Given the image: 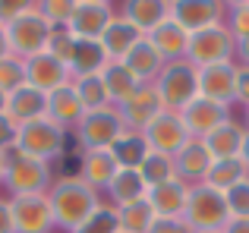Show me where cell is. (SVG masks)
Here are the masks:
<instances>
[{
	"mask_svg": "<svg viewBox=\"0 0 249 233\" xmlns=\"http://www.w3.org/2000/svg\"><path fill=\"white\" fill-rule=\"evenodd\" d=\"M199 233H221V230H199Z\"/></svg>",
	"mask_w": 249,
	"mask_h": 233,
	"instance_id": "53",
	"label": "cell"
},
{
	"mask_svg": "<svg viewBox=\"0 0 249 233\" xmlns=\"http://www.w3.org/2000/svg\"><path fill=\"white\" fill-rule=\"evenodd\" d=\"M73 50H76V35L70 29H51V38H48V54L57 57L60 63L73 60Z\"/></svg>",
	"mask_w": 249,
	"mask_h": 233,
	"instance_id": "38",
	"label": "cell"
},
{
	"mask_svg": "<svg viewBox=\"0 0 249 233\" xmlns=\"http://www.w3.org/2000/svg\"><path fill=\"white\" fill-rule=\"evenodd\" d=\"M107 151L114 154L117 167H133V170H139V164L145 161V154H148V145H145V139H142V133L123 129L120 139H117Z\"/></svg>",
	"mask_w": 249,
	"mask_h": 233,
	"instance_id": "29",
	"label": "cell"
},
{
	"mask_svg": "<svg viewBox=\"0 0 249 233\" xmlns=\"http://www.w3.org/2000/svg\"><path fill=\"white\" fill-rule=\"evenodd\" d=\"M3 57H10V38H6V29L0 25V60Z\"/></svg>",
	"mask_w": 249,
	"mask_h": 233,
	"instance_id": "48",
	"label": "cell"
},
{
	"mask_svg": "<svg viewBox=\"0 0 249 233\" xmlns=\"http://www.w3.org/2000/svg\"><path fill=\"white\" fill-rule=\"evenodd\" d=\"M0 233H16L13 230V215H10V202L0 199Z\"/></svg>",
	"mask_w": 249,
	"mask_h": 233,
	"instance_id": "45",
	"label": "cell"
},
{
	"mask_svg": "<svg viewBox=\"0 0 249 233\" xmlns=\"http://www.w3.org/2000/svg\"><path fill=\"white\" fill-rule=\"evenodd\" d=\"M120 170L114 161V154L107 151V148H101V151H79L76 154V177L82 180V183H89L91 189L104 192L107 189V183L114 180V173Z\"/></svg>",
	"mask_w": 249,
	"mask_h": 233,
	"instance_id": "18",
	"label": "cell"
},
{
	"mask_svg": "<svg viewBox=\"0 0 249 233\" xmlns=\"http://www.w3.org/2000/svg\"><path fill=\"white\" fill-rule=\"evenodd\" d=\"M161 111H164V107H161V98H158V92H155V85H139L120 107H117L123 126L133 129V133H142Z\"/></svg>",
	"mask_w": 249,
	"mask_h": 233,
	"instance_id": "16",
	"label": "cell"
},
{
	"mask_svg": "<svg viewBox=\"0 0 249 233\" xmlns=\"http://www.w3.org/2000/svg\"><path fill=\"white\" fill-rule=\"evenodd\" d=\"M10 215H13V230L16 233H54V211H51L48 196H13Z\"/></svg>",
	"mask_w": 249,
	"mask_h": 233,
	"instance_id": "10",
	"label": "cell"
},
{
	"mask_svg": "<svg viewBox=\"0 0 249 233\" xmlns=\"http://www.w3.org/2000/svg\"><path fill=\"white\" fill-rule=\"evenodd\" d=\"M148 233H196L183 217H155L152 230Z\"/></svg>",
	"mask_w": 249,
	"mask_h": 233,
	"instance_id": "43",
	"label": "cell"
},
{
	"mask_svg": "<svg viewBox=\"0 0 249 233\" xmlns=\"http://www.w3.org/2000/svg\"><path fill=\"white\" fill-rule=\"evenodd\" d=\"M6 38H10V54L19 57V60H29V57L48 50L51 25L38 13V3H35V10H29L25 16H19L16 22L6 25Z\"/></svg>",
	"mask_w": 249,
	"mask_h": 233,
	"instance_id": "8",
	"label": "cell"
},
{
	"mask_svg": "<svg viewBox=\"0 0 249 233\" xmlns=\"http://www.w3.org/2000/svg\"><path fill=\"white\" fill-rule=\"evenodd\" d=\"M120 63L136 76V82H139V85H152V82L158 79V73L164 69V60H161L158 50L148 44V38H142V41L136 44V48L129 50Z\"/></svg>",
	"mask_w": 249,
	"mask_h": 233,
	"instance_id": "27",
	"label": "cell"
},
{
	"mask_svg": "<svg viewBox=\"0 0 249 233\" xmlns=\"http://www.w3.org/2000/svg\"><path fill=\"white\" fill-rule=\"evenodd\" d=\"M3 111H6V92L0 88V114H3Z\"/></svg>",
	"mask_w": 249,
	"mask_h": 233,
	"instance_id": "51",
	"label": "cell"
},
{
	"mask_svg": "<svg viewBox=\"0 0 249 233\" xmlns=\"http://www.w3.org/2000/svg\"><path fill=\"white\" fill-rule=\"evenodd\" d=\"M249 177V170H246V164L240 158H227V161H214L212 164V170H208V177H205V186H212V189H218V192H227L231 186H237L240 180H246Z\"/></svg>",
	"mask_w": 249,
	"mask_h": 233,
	"instance_id": "33",
	"label": "cell"
},
{
	"mask_svg": "<svg viewBox=\"0 0 249 233\" xmlns=\"http://www.w3.org/2000/svg\"><path fill=\"white\" fill-rule=\"evenodd\" d=\"M221 233H249V217H231Z\"/></svg>",
	"mask_w": 249,
	"mask_h": 233,
	"instance_id": "47",
	"label": "cell"
},
{
	"mask_svg": "<svg viewBox=\"0 0 249 233\" xmlns=\"http://www.w3.org/2000/svg\"><path fill=\"white\" fill-rule=\"evenodd\" d=\"M35 3L38 0H0V25H10V22H16L19 16H25L29 10H35Z\"/></svg>",
	"mask_w": 249,
	"mask_h": 233,
	"instance_id": "41",
	"label": "cell"
},
{
	"mask_svg": "<svg viewBox=\"0 0 249 233\" xmlns=\"http://www.w3.org/2000/svg\"><path fill=\"white\" fill-rule=\"evenodd\" d=\"M107 67V57H104V48L98 41H85V38H76V50L73 60H70V73L73 76H95Z\"/></svg>",
	"mask_w": 249,
	"mask_h": 233,
	"instance_id": "31",
	"label": "cell"
},
{
	"mask_svg": "<svg viewBox=\"0 0 249 233\" xmlns=\"http://www.w3.org/2000/svg\"><path fill=\"white\" fill-rule=\"evenodd\" d=\"M44 107H48V95L38 92V88H32L29 82L25 85H19L16 92L6 95V116H10L16 126H22V123H32V120H41L44 116Z\"/></svg>",
	"mask_w": 249,
	"mask_h": 233,
	"instance_id": "22",
	"label": "cell"
},
{
	"mask_svg": "<svg viewBox=\"0 0 249 233\" xmlns=\"http://www.w3.org/2000/svg\"><path fill=\"white\" fill-rule=\"evenodd\" d=\"M16 123L10 120L6 114H0V154H10L16 148Z\"/></svg>",
	"mask_w": 249,
	"mask_h": 233,
	"instance_id": "42",
	"label": "cell"
},
{
	"mask_svg": "<svg viewBox=\"0 0 249 233\" xmlns=\"http://www.w3.org/2000/svg\"><path fill=\"white\" fill-rule=\"evenodd\" d=\"M233 63H237V67H249V35L237 41V54H233Z\"/></svg>",
	"mask_w": 249,
	"mask_h": 233,
	"instance_id": "46",
	"label": "cell"
},
{
	"mask_svg": "<svg viewBox=\"0 0 249 233\" xmlns=\"http://www.w3.org/2000/svg\"><path fill=\"white\" fill-rule=\"evenodd\" d=\"M183 221L196 233L199 230H224V224L231 221L224 192L212 189L205 183L189 186V202H186V211H183Z\"/></svg>",
	"mask_w": 249,
	"mask_h": 233,
	"instance_id": "5",
	"label": "cell"
},
{
	"mask_svg": "<svg viewBox=\"0 0 249 233\" xmlns=\"http://www.w3.org/2000/svg\"><path fill=\"white\" fill-rule=\"evenodd\" d=\"M3 173H6V154H0V186H3Z\"/></svg>",
	"mask_w": 249,
	"mask_h": 233,
	"instance_id": "50",
	"label": "cell"
},
{
	"mask_svg": "<svg viewBox=\"0 0 249 233\" xmlns=\"http://www.w3.org/2000/svg\"><path fill=\"white\" fill-rule=\"evenodd\" d=\"M117 16V3L110 0H76L73 19H70V32L85 41H98Z\"/></svg>",
	"mask_w": 249,
	"mask_h": 233,
	"instance_id": "12",
	"label": "cell"
},
{
	"mask_svg": "<svg viewBox=\"0 0 249 233\" xmlns=\"http://www.w3.org/2000/svg\"><path fill=\"white\" fill-rule=\"evenodd\" d=\"M224 13L227 3H221V0H170V19L186 35L224 25Z\"/></svg>",
	"mask_w": 249,
	"mask_h": 233,
	"instance_id": "9",
	"label": "cell"
},
{
	"mask_svg": "<svg viewBox=\"0 0 249 233\" xmlns=\"http://www.w3.org/2000/svg\"><path fill=\"white\" fill-rule=\"evenodd\" d=\"M22 67H25V82H29L32 88H38V92H44V95H51L54 88H63V85L73 82L70 67L60 63L57 57H51L48 50L29 57V60H22Z\"/></svg>",
	"mask_w": 249,
	"mask_h": 233,
	"instance_id": "13",
	"label": "cell"
},
{
	"mask_svg": "<svg viewBox=\"0 0 249 233\" xmlns=\"http://www.w3.org/2000/svg\"><path fill=\"white\" fill-rule=\"evenodd\" d=\"M123 129L126 126H123L117 107H104V111L82 114V120L73 129V139L79 145V151H101V148H110L120 139Z\"/></svg>",
	"mask_w": 249,
	"mask_h": 233,
	"instance_id": "6",
	"label": "cell"
},
{
	"mask_svg": "<svg viewBox=\"0 0 249 233\" xmlns=\"http://www.w3.org/2000/svg\"><path fill=\"white\" fill-rule=\"evenodd\" d=\"M224 25L233 35V41H240V38L249 35V0H233V3H227Z\"/></svg>",
	"mask_w": 249,
	"mask_h": 233,
	"instance_id": "37",
	"label": "cell"
},
{
	"mask_svg": "<svg viewBox=\"0 0 249 233\" xmlns=\"http://www.w3.org/2000/svg\"><path fill=\"white\" fill-rule=\"evenodd\" d=\"M240 161L246 164V170H249V129H246V139H243V148H240Z\"/></svg>",
	"mask_w": 249,
	"mask_h": 233,
	"instance_id": "49",
	"label": "cell"
},
{
	"mask_svg": "<svg viewBox=\"0 0 249 233\" xmlns=\"http://www.w3.org/2000/svg\"><path fill=\"white\" fill-rule=\"evenodd\" d=\"M54 164L38 158H25L13 148L6 154V173H3V189L6 199L13 196H48L54 186Z\"/></svg>",
	"mask_w": 249,
	"mask_h": 233,
	"instance_id": "2",
	"label": "cell"
},
{
	"mask_svg": "<svg viewBox=\"0 0 249 233\" xmlns=\"http://www.w3.org/2000/svg\"><path fill=\"white\" fill-rule=\"evenodd\" d=\"M243 129H249V104L243 107Z\"/></svg>",
	"mask_w": 249,
	"mask_h": 233,
	"instance_id": "52",
	"label": "cell"
},
{
	"mask_svg": "<svg viewBox=\"0 0 249 233\" xmlns=\"http://www.w3.org/2000/svg\"><path fill=\"white\" fill-rule=\"evenodd\" d=\"M117 233H123V230H117Z\"/></svg>",
	"mask_w": 249,
	"mask_h": 233,
	"instance_id": "54",
	"label": "cell"
},
{
	"mask_svg": "<svg viewBox=\"0 0 249 233\" xmlns=\"http://www.w3.org/2000/svg\"><path fill=\"white\" fill-rule=\"evenodd\" d=\"M139 173H142V180H145L148 189H152V186H161V183H167V180H174V177H177V170H174V158L148 151V154H145V161L139 164Z\"/></svg>",
	"mask_w": 249,
	"mask_h": 233,
	"instance_id": "34",
	"label": "cell"
},
{
	"mask_svg": "<svg viewBox=\"0 0 249 233\" xmlns=\"http://www.w3.org/2000/svg\"><path fill=\"white\" fill-rule=\"evenodd\" d=\"M148 44H152L155 50H158V57L164 63H174V60H186V48H189V35L180 29V25L174 22V19H167V22H161L158 29L152 32V35H145Z\"/></svg>",
	"mask_w": 249,
	"mask_h": 233,
	"instance_id": "26",
	"label": "cell"
},
{
	"mask_svg": "<svg viewBox=\"0 0 249 233\" xmlns=\"http://www.w3.org/2000/svg\"><path fill=\"white\" fill-rule=\"evenodd\" d=\"M76 0H38V13L44 16V22L51 29H70Z\"/></svg>",
	"mask_w": 249,
	"mask_h": 233,
	"instance_id": "35",
	"label": "cell"
},
{
	"mask_svg": "<svg viewBox=\"0 0 249 233\" xmlns=\"http://www.w3.org/2000/svg\"><path fill=\"white\" fill-rule=\"evenodd\" d=\"M214 158L208 154V148L202 145L199 139H189L180 151L174 154V170H177V180H183L186 186H199L205 183L208 170H212Z\"/></svg>",
	"mask_w": 249,
	"mask_h": 233,
	"instance_id": "17",
	"label": "cell"
},
{
	"mask_svg": "<svg viewBox=\"0 0 249 233\" xmlns=\"http://www.w3.org/2000/svg\"><path fill=\"white\" fill-rule=\"evenodd\" d=\"M237 54V41L227 32V25H214V29L196 32L189 35V48H186V60L196 69L202 67H218V63H233Z\"/></svg>",
	"mask_w": 249,
	"mask_h": 233,
	"instance_id": "7",
	"label": "cell"
},
{
	"mask_svg": "<svg viewBox=\"0 0 249 233\" xmlns=\"http://www.w3.org/2000/svg\"><path fill=\"white\" fill-rule=\"evenodd\" d=\"M117 13L129 19L142 35H152L161 22L170 19V0H126L117 6Z\"/></svg>",
	"mask_w": 249,
	"mask_h": 233,
	"instance_id": "20",
	"label": "cell"
},
{
	"mask_svg": "<svg viewBox=\"0 0 249 233\" xmlns=\"http://www.w3.org/2000/svg\"><path fill=\"white\" fill-rule=\"evenodd\" d=\"M82 104L79 98H76L73 85H63V88H54V92L48 95V107H44V116H48L54 126L67 129V133H73L76 123L82 120Z\"/></svg>",
	"mask_w": 249,
	"mask_h": 233,
	"instance_id": "24",
	"label": "cell"
},
{
	"mask_svg": "<svg viewBox=\"0 0 249 233\" xmlns=\"http://www.w3.org/2000/svg\"><path fill=\"white\" fill-rule=\"evenodd\" d=\"M48 202H51V211H54L57 230L73 233L82 221H89V217L95 215L104 199H101L98 189H91L89 183H82L76 173H67V177L54 180V186H51V192H48Z\"/></svg>",
	"mask_w": 249,
	"mask_h": 233,
	"instance_id": "1",
	"label": "cell"
},
{
	"mask_svg": "<svg viewBox=\"0 0 249 233\" xmlns=\"http://www.w3.org/2000/svg\"><path fill=\"white\" fill-rule=\"evenodd\" d=\"M67 142H70V133L60 129V126H54L48 116L22 123V126L16 129V151L25 154V158L48 161V164H54L57 158H63Z\"/></svg>",
	"mask_w": 249,
	"mask_h": 233,
	"instance_id": "4",
	"label": "cell"
},
{
	"mask_svg": "<svg viewBox=\"0 0 249 233\" xmlns=\"http://www.w3.org/2000/svg\"><path fill=\"white\" fill-rule=\"evenodd\" d=\"M145 199H148V205H152L155 217H183L186 202H189V186L174 177L161 186H152Z\"/></svg>",
	"mask_w": 249,
	"mask_h": 233,
	"instance_id": "21",
	"label": "cell"
},
{
	"mask_svg": "<svg viewBox=\"0 0 249 233\" xmlns=\"http://www.w3.org/2000/svg\"><path fill=\"white\" fill-rule=\"evenodd\" d=\"M117 224H120L123 233H148L155 224V211L148 205V199H139V202H129L117 208Z\"/></svg>",
	"mask_w": 249,
	"mask_h": 233,
	"instance_id": "32",
	"label": "cell"
},
{
	"mask_svg": "<svg viewBox=\"0 0 249 233\" xmlns=\"http://www.w3.org/2000/svg\"><path fill=\"white\" fill-rule=\"evenodd\" d=\"M152 85H155V92H158V98H161V107L180 114L189 101L199 98V69H196L189 60L164 63V69L158 73V79H155Z\"/></svg>",
	"mask_w": 249,
	"mask_h": 233,
	"instance_id": "3",
	"label": "cell"
},
{
	"mask_svg": "<svg viewBox=\"0 0 249 233\" xmlns=\"http://www.w3.org/2000/svg\"><path fill=\"white\" fill-rule=\"evenodd\" d=\"M199 98L231 107L237 101V63L202 67L199 69Z\"/></svg>",
	"mask_w": 249,
	"mask_h": 233,
	"instance_id": "14",
	"label": "cell"
},
{
	"mask_svg": "<svg viewBox=\"0 0 249 233\" xmlns=\"http://www.w3.org/2000/svg\"><path fill=\"white\" fill-rule=\"evenodd\" d=\"M237 104H249V67H237Z\"/></svg>",
	"mask_w": 249,
	"mask_h": 233,
	"instance_id": "44",
	"label": "cell"
},
{
	"mask_svg": "<svg viewBox=\"0 0 249 233\" xmlns=\"http://www.w3.org/2000/svg\"><path fill=\"white\" fill-rule=\"evenodd\" d=\"M101 79H104V88H107V98H110V104H114V107H120L123 101L139 88L136 76L129 73L123 63H107V67L101 69Z\"/></svg>",
	"mask_w": 249,
	"mask_h": 233,
	"instance_id": "30",
	"label": "cell"
},
{
	"mask_svg": "<svg viewBox=\"0 0 249 233\" xmlns=\"http://www.w3.org/2000/svg\"><path fill=\"white\" fill-rule=\"evenodd\" d=\"M145 196H148V186H145V180H142V173L133 170V167H120V170L114 173V180L107 183V189L101 192V199L107 205H114V208L139 202V199H145Z\"/></svg>",
	"mask_w": 249,
	"mask_h": 233,
	"instance_id": "23",
	"label": "cell"
},
{
	"mask_svg": "<svg viewBox=\"0 0 249 233\" xmlns=\"http://www.w3.org/2000/svg\"><path fill=\"white\" fill-rule=\"evenodd\" d=\"M70 85H73V92H76V98H79V104H82L85 114L114 107V104H110V98H107V88H104L101 73H95V76H73Z\"/></svg>",
	"mask_w": 249,
	"mask_h": 233,
	"instance_id": "28",
	"label": "cell"
},
{
	"mask_svg": "<svg viewBox=\"0 0 249 233\" xmlns=\"http://www.w3.org/2000/svg\"><path fill=\"white\" fill-rule=\"evenodd\" d=\"M243 139H246V129L240 120H227L221 123L214 133H208L202 139V145L208 148L214 161H227V158H240V148H243Z\"/></svg>",
	"mask_w": 249,
	"mask_h": 233,
	"instance_id": "25",
	"label": "cell"
},
{
	"mask_svg": "<svg viewBox=\"0 0 249 233\" xmlns=\"http://www.w3.org/2000/svg\"><path fill=\"white\" fill-rule=\"evenodd\" d=\"M142 139H145L148 151L174 158V154L189 142V133H186V126H183L180 114H174V111H161L145 129H142Z\"/></svg>",
	"mask_w": 249,
	"mask_h": 233,
	"instance_id": "11",
	"label": "cell"
},
{
	"mask_svg": "<svg viewBox=\"0 0 249 233\" xmlns=\"http://www.w3.org/2000/svg\"><path fill=\"white\" fill-rule=\"evenodd\" d=\"M19 85H25V67H22L19 57L10 54V57L0 60V88L10 95V92H16Z\"/></svg>",
	"mask_w": 249,
	"mask_h": 233,
	"instance_id": "39",
	"label": "cell"
},
{
	"mask_svg": "<svg viewBox=\"0 0 249 233\" xmlns=\"http://www.w3.org/2000/svg\"><path fill=\"white\" fill-rule=\"evenodd\" d=\"M180 120H183V126H186L189 139L202 142L208 133H214L221 123L233 120V116H231V107L214 104V101H205V98H196V101H189V104L180 111Z\"/></svg>",
	"mask_w": 249,
	"mask_h": 233,
	"instance_id": "15",
	"label": "cell"
},
{
	"mask_svg": "<svg viewBox=\"0 0 249 233\" xmlns=\"http://www.w3.org/2000/svg\"><path fill=\"white\" fill-rule=\"evenodd\" d=\"M142 38H145V35H142V32L136 29L129 19H123L120 13H117L114 22H110L107 29H104V35L98 38V44L104 48V57H107V63H120L123 57H126L129 50H133L136 44L142 41Z\"/></svg>",
	"mask_w": 249,
	"mask_h": 233,
	"instance_id": "19",
	"label": "cell"
},
{
	"mask_svg": "<svg viewBox=\"0 0 249 233\" xmlns=\"http://www.w3.org/2000/svg\"><path fill=\"white\" fill-rule=\"evenodd\" d=\"M117 230H120V224H117V208L107 205V202H101L95 215H91L89 221H82L73 233H117Z\"/></svg>",
	"mask_w": 249,
	"mask_h": 233,
	"instance_id": "36",
	"label": "cell"
},
{
	"mask_svg": "<svg viewBox=\"0 0 249 233\" xmlns=\"http://www.w3.org/2000/svg\"><path fill=\"white\" fill-rule=\"evenodd\" d=\"M224 202H227L231 217H249V177L224 192Z\"/></svg>",
	"mask_w": 249,
	"mask_h": 233,
	"instance_id": "40",
	"label": "cell"
}]
</instances>
